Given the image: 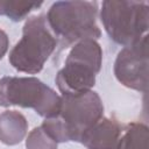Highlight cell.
Wrapping results in <instances>:
<instances>
[{
  "instance_id": "52a82bcc",
  "label": "cell",
  "mask_w": 149,
  "mask_h": 149,
  "mask_svg": "<svg viewBox=\"0 0 149 149\" xmlns=\"http://www.w3.org/2000/svg\"><path fill=\"white\" fill-rule=\"evenodd\" d=\"M148 35L123 47L114 63V74L126 87L147 92L148 87Z\"/></svg>"
},
{
  "instance_id": "4fadbf2b",
  "label": "cell",
  "mask_w": 149,
  "mask_h": 149,
  "mask_svg": "<svg viewBox=\"0 0 149 149\" xmlns=\"http://www.w3.org/2000/svg\"><path fill=\"white\" fill-rule=\"evenodd\" d=\"M8 45H9V41H8V36L7 34L0 29V59L5 56V54L8 50Z\"/></svg>"
},
{
  "instance_id": "7a4b0ae2",
  "label": "cell",
  "mask_w": 149,
  "mask_h": 149,
  "mask_svg": "<svg viewBox=\"0 0 149 149\" xmlns=\"http://www.w3.org/2000/svg\"><path fill=\"white\" fill-rule=\"evenodd\" d=\"M98 2L56 1L47 14V22L62 49L84 40H98Z\"/></svg>"
},
{
  "instance_id": "5b68a950",
  "label": "cell",
  "mask_w": 149,
  "mask_h": 149,
  "mask_svg": "<svg viewBox=\"0 0 149 149\" xmlns=\"http://www.w3.org/2000/svg\"><path fill=\"white\" fill-rule=\"evenodd\" d=\"M102 50L95 40H84L70 50L64 66L56 76L62 94H77L91 91L100 71Z\"/></svg>"
},
{
  "instance_id": "9c48e42d",
  "label": "cell",
  "mask_w": 149,
  "mask_h": 149,
  "mask_svg": "<svg viewBox=\"0 0 149 149\" xmlns=\"http://www.w3.org/2000/svg\"><path fill=\"white\" fill-rule=\"evenodd\" d=\"M28 130V122L17 111H5L0 114V141L7 146L20 143Z\"/></svg>"
},
{
  "instance_id": "6da1fadb",
  "label": "cell",
  "mask_w": 149,
  "mask_h": 149,
  "mask_svg": "<svg viewBox=\"0 0 149 149\" xmlns=\"http://www.w3.org/2000/svg\"><path fill=\"white\" fill-rule=\"evenodd\" d=\"M104 115V105L99 94L87 91L77 94H62L56 116L45 119L41 127L57 143L80 142L84 134Z\"/></svg>"
},
{
  "instance_id": "7c38bea8",
  "label": "cell",
  "mask_w": 149,
  "mask_h": 149,
  "mask_svg": "<svg viewBox=\"0 0 149 149\" xmlns=\"http://www.w3.org/2000/svg\"><path fill=\"white\" fill-rule=\"evenodd\" d=\"M27 149H57V142L52 140L40 126L34 128L26 140Z\"/></svg>"
},
{
  "instance_id": "8fae6325",
  "label": "cell",
  "mask_w": 149,
  "mask_h": 149,
  "mask_svg": "<svg viewBox=\"0 0 149 149\" xmlns=\"http://www.w3.org/2000/svg\"><path fill=\"white\" fill-rule=\"evenodd\" d=\"M42 3L43 2L0 0V15H5L12 21L19 22L23 20L31 10L41 7Z\"/></svg>"
},
{
  "instance_id": "3957f363",
  "label": "cell",
  "mask_w": 149,
  "mask_h": 149,
  "mask_svg": "<svg viewBox=\"0 0 149 149\" xmlns=\"http://www.w3.org/2000/svg\"><path fill=\"white\" fill-rule=\"evenodd\" d=\"M58 41L48 26L44 15L29 17L22 29L21 40L10 50V65L24 73H38L55 51Z\"/></svg>"
},
{
  "instance_id": "8992f818",
  "label": "cell",
  "mask_w": 149,
  "mask_h": 149,
  "mask_svg": "<svg viewBox=\"0 0 149 149\" xmlns=\"http://www.w3.org/2000/svg\"><path fill=\"white\" fill-rule=\"evenodd\" d=\"M61 95L35 77H3L0 79V106L33 108L48 119L57 115Z\"/></svg>"
},
{
  "instance_id": "ba28073f",
  "label": "cell",
  "mask_w": 149,
  "mask_h": 149,
  "mask_svg": "<svg viewBox=\"0 0 149 149\" xmlns=\"http://www.w3.org/2000/svg\"><path fill=\"white\" fill-rule=\"evenodd\" d=\"M122 130V125L116 119L101 118L84 134L80 143L87 149H119Z\"/></svg>"
},
{
  "instance_id": "277c9868",
  "label": "cell",
  "mask_w": 149,
  "mask_h": 149,
  "mask_svg": "<svg viewBox=\"0 0 149 149\" xmlns=\"http://www.w3.org/2000/svg\"><path fill=\"white\" fill-rule=\"evenodd\" d=\"M100 20L109 38L126 47L147 35L149 5L146 1L106 0L101 5Z\"/></svg>"
},
{
  "instance_id": "30bf717a",
  "label": "cell",
  "mask_w": 149,
  "mask_h": 149,
  "mask_svg": "<svg viewBox=\"0 0 149 149\" xmlns=\"http://www.w3.org/2000/svg\"><path fill=\"white\" fill-rule=\"evenodd\" d=\"M149 130L142 122H130L122 130L119 149H149Z\"/></svg>"
}]
</instances>
